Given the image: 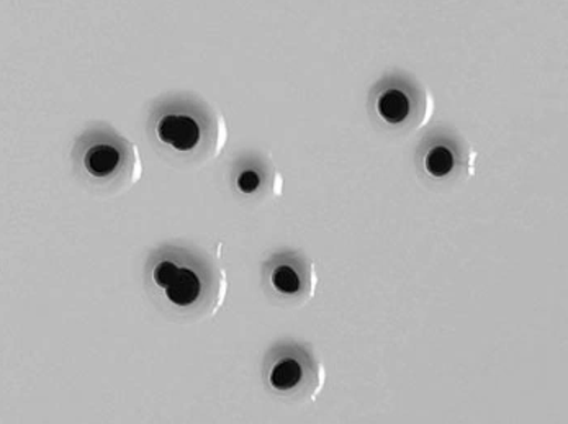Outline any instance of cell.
Returning a JSON list of instances; mask_svg holds the SVG:
<instances>
[{
  "label": "cell",
  "mask_w": 568,
  "mask_h": 424,
  "mask_svg": "<svg viewBox=\"0 0 568 424\" xmlns=\"http://www.w3.org/2000/svg\"><path fill=\"white\" fill-rule=\"evenodd\" d=\"M426 171L435 178H444L454 168V154L449 148L437 147L429 151L425 160Z\"/></svg>",
  "instance_id": "ba28073f"
},
{
  "label": "cell",
  "mask_w": 568,
  "mask_h": 424,
  "mask_svg": "<svg viewBox=\"0 0 568 424\" xmlns=\"http://www.w3.org/2000/svg\"><path fill=\"white\" fill-rule=\"evenodd\" d=\"M268 285L275 295L291 302H305L315 289L313 265L297 253L275 254L266 264Z\"/></svg>",
  "instance_id": "5b68a950"
},
{
  "label": "cell",
  "mask_w": 568,
  "mask_h": 424,
  "mask_svg": "<svg viewBox=\"0 0 568 424\" xmlns=\"http://www.w3.org/2000/svg\"><path fill=\"white\" fill-rule=\"evenodd\" d=\"M148 137L169 164L197 165L215 160L229 140L219 110L195 94H168L148 113Z\"/></svg>",
  "instance_id": "7a4b0ae2"
},
{
  "label": "cell",
  "mask_w": 568,
  "mask_h": 424,
  "mask_svg": "<svg viewBox=\"0 0 568 424\" xmlns=\"http://www.w3.org/2000/svg\"><path fill=\"white\" fill-rule=\"evenodd\" d=\"M378 115L392 125H400L412 113V102L402 89H387L377 100Z\"/></svg>",
  "instance_id": "52a82bcc"
},
{
  "label": "cell",
  "mask_w": 568,
  "mask_h": 424,
  "mask_svg": "<svg viewBox=\"0 0 568 424\" xmlns=\"http://www.w3.org/2000/svg\"><path fill=\"white\" fill-rule=\"evenodd\" d=\"M236 188L244 195H281L282 179L267 161H247L237 171Z\"/></svg>",
  "instance_id": "8992f818"
},
{
  "label": "cell",
  "mask_w": 568,
  "mask_h": 424,
  "mask_svg": "<svg viewBox=\"0 0 568 424\" xmlns=\"http://www.w3.org/2000/svg\"><path fill=\"white\" fill-rule=\"evenodd\" d=\"M320 381L322 371L316 361L297 344L277 347L268 357L267 382L281 395H316Z\"/></svg>",
  "instance_id": "277c9868"
},
{
  "label": "cell",
  "mask_w": 568,
  "mask_h": 424,
  "mask_svg": "<svg viewBox=\"0 0 568 424\" xmlns=\"http://www.w3.org/2000/svg\"><path fill=\"white\" fill-rule=\"evenodd\" d=\"M146 284L169 313L184 319L215 315L226 295V274L194 248L164 244L150 254Z\"/></svg>",
  "instance_id": "6da1fadb"
},
{
  "label": "cell",
  "mask_w": 568,
  "mask_h": 424,
  "mask_svg": "<svg viewBox=\"0 0 568 424\" xmlns=\"http://www.w3.org/2000/svg\"><path fill=\"white\" fill-rule=\"evenodd\" d=\"M79 181L95 194L113 195L132 189L143 178L140 150L109 123H92L71 150Z\"/></svg>",
  "instance_id": "3957f363"
}]
</instances>
